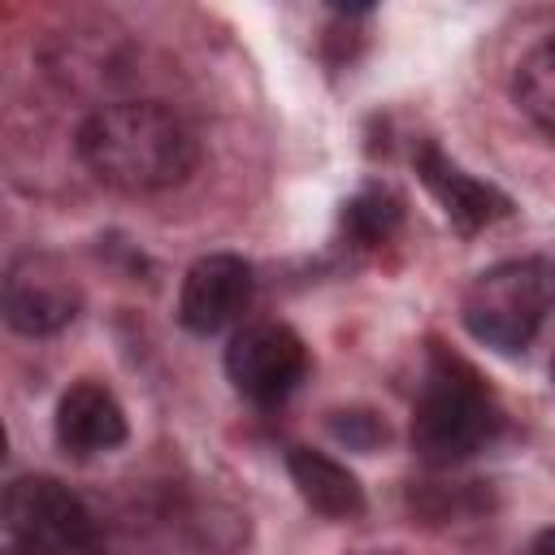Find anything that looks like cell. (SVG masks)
I'll return each mask as SVG.
<instances>
[{
  "mask_svg": "<svg viewBox=\"0 0 555 555\" xmlns=\"http://www.w3.org/2000/svg\"><path fill=\"white\" fill-rule=\"evenodd\" d=\"M74 147L91 178L121 195H156L182 186L199 165L195 130L160 100L100 104L78 126Z\"/></svg>",
  "mask_w": 555,
  "mask_h": 555,
  "instance_id": "1",
  "label": "cell"
},
{
  "mask_svg": "<svg viewBox=\"0 0 555 555\" xmlns=\"http://www.w3.org/2000/svg\"><path fill=\"white\" fill-rule=\"evenodd\" d=\"M499 429H503V408L481 382V373L442 343H429L425 382L408 425V442L416 460H425L429 468H451L477 455L481 447H490Z\"/></svg>",
  "mask_w": 555,
  "mask_h": 555,
  "instance_id": "2",
  "label": "cell"
},
{
  "mask_svg": "<svg viewBox=\"0 0 555 555\" xmlns=\"http://www.w3.org/2000/svg\"><path fill=\"white\" fill-rule=\"evenodd\" d=\"M555 312V256H516L481 269L464 299V330L503 356H516L533 343L542 321Z\"/></svg>",
  "mask_w": 555,
  "mask_h": 555,
  "instance_id": "3",
  "label": "cell"
},
{
  "mask_svg": "<svg viewBox=\"0 0 555 555\" xmlns=\"http://www.w3.org/2000/svg\"><path fill=\"white\" fill-rule=\"evenodd\" d=\"M0 516L13 555H100L91 507L56 477H13Z\"/></svg>",
  "mask_w": 555,
  "mask_h": 555,
  "instance_id": "4",
  "label": "cell"
},
{
  "mask_svg": "<svg viewBox=\"0 0 555 555\" xmlns=\"http://www.w3.org/2000/svg\"><path fill=\"white\" fill-rule=\"evenodd\" d=\"M304 373H308V347L282 321H251L225 347L230 386L260 408L282 403L304 382Z\"/></svg>",
  "mask_w": 555,
  "mask_h": 555,
  "instance_id": "5",
  "label": "cell"
},
{
  "mask_svg": "<svg viewBox=\"0 0 555 555\" xmlns=\"http://www.w3.org/2000/svg\"><path fill=\"white\" fill-rule=\"evenodd\" d=\"M0 299H4L9 330L26 338L61 334L82 308V291L74 286V278L61 269L56 256H43V251H22L9 260Z\"/></svg>",
  "mask_w": 555,
  "mask_h": 555,
  "instance_id": "6",
  "label": "cell"
},
{
  "mask_svg": "<svg viewBox=\"0 0 555 555\" xmlns=\"http://www.w3.org/2000/svg\"><path fill=\"white\" fill-rule=\"evenodd\" d=\"M256 295V273L243 256L234 251H208L182 273L178 291V321L182 330L208 338L234 325Z\"/></svg>",
  "mask_w": 555,
  "mask_h": 555,
  "instance_id": "7",
  "label": "cell"
},
{
  "mask_svg": "<svg viewBox=\"0 0 555 555\" xmlns=\"http://www.w3.org/2000/svg\"><path fill=\"white\" fill-rule=\"evenodd\" d=\"M412 165H416V178L425 182V191L438 199V208L447 212V221L455 230L473 234V230H481V225H490L499 217H512V199L499 186L473 178L464 165H455L434 139H425L412 152Z\"/></svg>",
  "mask_w": 555,
  "mask_h": 555,
  "instance_id": "8",
  "label": "cell"
},
{
  "mask_svg": "<svg viewBox=\"0 0 555 555\" xmlns=\"http://www.w3.org/2000/svg\"><path fill=\"white\" fill-rule=\"evenodd\" d=\"M52 429H56V442L65 455L74 460H91V455H104V451H117L130 434L126 425V412L117 403V395L91 377L74 382L61 403H56V416H52Z\"/></svg>",
  "mask_w": 555,
  "mask_h": 555,
  "instance_id": "9",
  "label": "cell"
},
{
  "mask_svg": "<svg viewBox=\"0 0 555 555\" xmlns=\"http://www.w3.org/2000/svg\"><path fill=\"white\" fill-rule=\"evenodd\" d=\"M286 473H291V486L299 490V499L317 516L351 520V516L364 512V486L343 460H334L317 447H291L286 451Z\"/></svg>",
  "mask_w": 555,
  "mask_h": 555,
  "instance_id": "10",
  "label": "cell"
},
{
  "mask_svg": "<svg viewBox=\"0 0 555 555\" xmlns=\"http://www.w3.org/2000/svg\"><path fill=\"white\" fill-rule=\"evenodd\" d=\"M512 95L525 108V117L555 139V35L520 56L512 74Z\"/></svg>",
  "mask_w": 555,
  "mask_h": 555,
  "instance_id": "11",
  "label": "cell"
},
{
  "mask_svg": "<svg viewBox=\"0 0 555 555\" xmlns=\"http://www.w3.org/2000/svg\"><path fill=\"white\" fill-rule=\"evenodd\" d=\"M399 221H403V195L386 182H369L343 204V230L360 247L386 243L399 230Z\"/></svg>",
  "mask_w": 555,
  "mask_h": 555,
  "instance_id": "12",
  "label": "cell"
},
{
  "mask_svg": "<svg viewBox=\"0 0 555 555\" xmlns=\"http://www.w3.org/2000/svg\"><path fill=\"white\" fill-rule=\"evenodd\" d=\"M325 425H330V434H334L343 447H351V451H377V447H386V438H390L386 421H382L377 412H369V408H338V412L325 416Z\"/></svg>",
  "mask_w": 555,
  "mask_h": 555,
  "instance_id": "13",
  "label": "cell"
},
{
  "mask_svg": "<svg viewBox=\"0 0 555 555\" xmlns=\"http://www.w3.org/2000/svg\"><path fill=\"white\" fill-rule=\"evenodd\" d=\"M529 555H555V525H551V529H542V533L533 538Z\"/></svg>",
  "mask_w": 555,
  "mask_h": 555,
  "instance_id": "14",
  "label": "cell"
},
{
  "mask_svg": "<svg viewBox=\"0 0 555 555\" xmlns=\"http://www.w3.org/2000/svg\"><path fill=\"white\" fill-rule=\"evenodd\" d=\"M551 382H555V360H551Z\"/></svg>",
  "mask_w": 555,
  "mask_h": 555,
  "instance_id": "15",
  "label": "cell"
}]
</instances>
